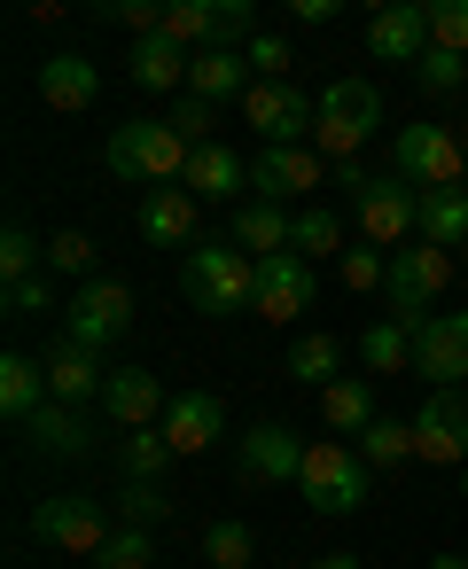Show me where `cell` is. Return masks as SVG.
I'll use <instances>...</instances> for the list:
<instances>
[{
    "mask_svg": "<svg viewBox=\"0 0 468 569\" xmlns=\"http://www.w3.org/2000/svg\"><path fill=\"white\" fill-rule=\"evenodd\" d=\"M165 32L203 56V48L219 40V0H172V9H165Z\"/></svg>",
    "mask_w": 468,
    "mask_h": 569,
    "instance_id": "e575fe53",
    "label": "cell"
},
{
    "mask_svg": "<svg viewBox=\"0 0 468 569\" xmlns=\"http://www.w3.org/2000/svg\"><path fill=\"white\" fill-rule=\"evenodd\" d=\"M157 561V538L141 530V522H118L110 538H102V553H94V569H149Z\"/></svg>",
    "mask_w": 468,
    "mask_h": 569,
    "instance_id": "8d00e7d4",
    "label": "cell"
},
{
    "mask_svg": "<svg viewBox=\"0 0 468 569\" xmlns=\"http://www.w3.org/2000/svg\"><path fill=\"white\" fill-rule=\"evenodd\" d=\"M429 48L468 56V0H429Z\"/></svg>",
    "mask_w": 468,
    "mask_h": 569,
    "instance_id": "f35d334b",
    "label": "cell"
},
{
    "mask_svg": "<svg viewBox=\"0 0 468 569\" xmlns=\"http://www.w3.org/2000/svg\"><path fill=\"white\" fill-rule=\"evenodd\" d=\"M312 569H359V553H320Z\"/></svg>",
    "mask_w": 468,
    "mask_h": 569,
    "instance_id": "c3c4849f",
    "label": "cell"
},
{
    "mask_svg": "<svg viewBox=\"0 0 468 569\" xmlns=\"http://www.w3.org/2000/svg\"><path fill=\"white\" fill-rule=\"evenodd\" d=\"M188 141L165 126V118H126L118 133H110V149H102V164H110V180H149V188H180L188 180Z\"/></svg>",
    "mask_w": 468,
    "mask_h": 569,
    "instance_id": "7a4b0ae2",
    "label": "cell"
},
{
    "mask_svg": "<svg viewBox=\"0 0 468 569\" xmlns=\"http://www.w3.org/2000/svg\"><path fill=\"white\" fill-rule=\"evenodd\" d=\"M48 398L56 390H48V359L40 351H9V359H0V413H9V421H32Z\"/></svg>",
    "mask_w": 468,
    "mask_h": 569,
    "instance_id": "cb8c5ba5",
    "label": "cell"
},
{
    "mask_svg": "<svg viewBox=\"0 0 468 569\" xmlns=\"http://www.w3.org/2000/svg\"><path fill=\"white\" fill-rule=\"evenodd\" d=\"M133 87L141 94H172V87H188V71H196V48H180L172 32H149V40H133Z\"/></svg>",
    "mask_w": 468,
    "mask_h": 569,
    "instance_id": "44dd1931",
    "label": "cell"
},
{
    "mask_svg": "<svg viewBox=\"0 0 468 569\" xmlns=\"http://www.w3.org/2000/svg\"><path fill=\"white\" fill-rule=\"evenodd\" d=\"M289 250H297V258H328V250H343V219L320 211V203H305V211L289 219Z\"/></svg>",
    "mask_w": 468,
    "mask_h": 569,
    "instance_id": "836d02e7",
    "label": "cell"
},
{
    "mask_svg": "<svg viewBox=\"0 0 468 569\" xmlns=\"http://www.w3.org/2000/svg\"><path fill=\"white\" fill-rule=\"evenodd\" d=\"M297 499H305L312 515H328V522L359 515V499H367V460H359L343 437L312 445V452H305V468H297Z\"/></svg>",
    "mask_w": 468,
    "mask_h": 569,
    "instance_id": "277c9868",
    "label": "cell"
},
{
    "mask_svg": "<svg viewBox=\"0 0 468 569\" xmlns=\"http://www.w3.org/2000/svg\"><path fill=\"white\" fill-rule=\"evenodd\" d=\"M351 203H359V242H375V250H390V242L406 250V234L421 227V188H406L398 172H375Z\"/></svg>",
    "mask_w": 468,
    "mask_h": 569,
    "instance_id": "ba28073f",
    "label": "cell"
},
{
    "mask_svg": "<svg viewBox=\"0 0 468 569\" xmlns=\"http://www.w3.org/2000/svg\"><path fill=\"white\" fill-rule=\"evenodd\" d=\"M180 188H188L196 203H227V196H242V188H250V164H242L227 141H211V149H196V157H188V180H180Z\"/></svg>",
    "mask_w": 468,
    "mask_h": 569,
    "instance_id": "d4e9b609",
    "label": "cell"
},
{
    "mask_svg": "<svg viewBox=\"0 0 468 569\" xmlns=\"http://www.w3.org/2000/svg\"><path fill=\"white\" fill-rule=\"evenodd\" d=\"M32 530H40L48 546H63V553H102L110 507H102L94 491H48V499L32 507Z\"/></svg>",
    "mask_w": 468,
    "mask_h": 569,
    "instance_id": "9c48e42d",
    "label": "cell"
},
{
    "mask_svg": "<svg viewBox=\"0 0 468 569\" xmlns=\"http://www.w3.org/2000/svg\"><path fill=\"white\" fill-rule=\"evenodd\" d=\"M343 281H351V289H382V281H390V258H382L375 242H351V250H343Z\"/></svg>",
    "mask_w": 468,
    "mask_h": 569,
    "instance_id": "7bdbcfd3",
    "label": "cell"
},
{
    "mask_svg": "<svg viewBox=\"0 0 468 569\" xmlns=\"http://www.w3.org/2000/svg\"><path fill=\"white\" fill-rule=\"evenodd\" d=\"M48 297H56V289H48V273H32V281H9V312H17V320L48 312Z\"/></svg>",
    "mask_w": 468,
    "mask_h": 569,
    "instance_id": "bcb514c9",
    "label": "cell"
},
{
    "mask_svg": "<svg viewBox=\"0 0 468 569\" xmlns=\"http://www.w3.org/2000/svg\"><path fill=\"white\" fill-rule=\"evenodd\" d=\"M320 289H312V258H297V250H281V258H266L258 266V320H273V328H289L305 305H312Z\"/></svg>",
    "mask_w": 468,
    "mask_h": 569,
    "instance_id": "9a60e30c",
    "label": "cell"
},
{
    "mask_svg": "<svg viewBox=\"0 0 468 569\" xmlns=\"http://www.w3.org/2000/svg\"><path fill=\"white\" fill-rule=\"evenodd\" d=\"M141 242H149V250L196 242V196H188V188H149V203H141Z\"/></svg>",
    "mask_w": 468,
    "mask_h": 569,
    "instance_id": "484cf974",
    "label": "cell"
},
{
    "mask_svg": "<svg viewBox=\"0 0 468 569\" xmlns=\"http://www.w3.org/2000/svg\"><path fill=\"white\" fill-rule=\"evenodd\" d=\"M0 273H9V281L48 273V242H40L32 227H9V234H0Z\"/></svg>",
    "mask_w": 468,
    "mask_h": 569,
    "instance_id": "74e56055",
    "label": "cell"
},
{
    "mask_svg": "<svg viewBox=\"0 0 468 569\" xmlns=\"http://www.w3.org/2000/svg\"><path fill=\"white\" fill-rule=\"evenodd\" d=\"M320 421H328L336 437H367V421H375L367 382H328V390H320Z\"/></svg>",
    "mask_w": 468,
    "mask_h": 569,
    "instance_id": "1f68e13d",
    "label": "cell"
},
{
    "mask_svg": "<svg viewBox=\"0 0 468 569\" xmlns=\"http://www.w3.org/2000/svg\"><path fill=\"white\" fill-rule=\"evenodd\" d=\"M421 242H437V250L468 242V188H437V196H421Z\"/></svg>",
    "mask_w": 468,
    "mask_h": 569,
    "instance_id": "4dcf8cb0",
    "label": "cell"
},
{
    "mask_svg": "<svg viewBox=\"0 0 468 569\" xmlns=\"http://www.w3.org/2000/svg\"><path fill=\"white\" fill-rule=\"evenodd\" d=\"M445 281H452V258H445L437 242H406V250H390V281H382L390 320L414 336V328L429 320V305L445 297Z\"/></svg>",
    "mask_w": 468,
    "mask_h": 569,
    "instance_id": "5b68a950",
    "label": "cell"
},
{
    "mask_svg": "<svg viewBox=\"0 0 468 569\" xmlns=\"http://www.w3.org/2000/svg\"><path fill=\"white\" fill-rule=\"evenodd\" d=\"M48 359V390H56V406H79V413H94L102 406V390H110V367H102V351H87V343H48L40 351Z\"/></svg>",
    "mask_w": 468,
    "mask_h": 569,
    "instance_id": "5bb4252c",
    "label": "cell"
},
{
    "mask_svg": "<svg viewBox=\"0 0 468 569\" xmlns=\"http://www.w3.org/2000/svg\"><path fill=\"white\" fill-rule=\"evenodd\" d=\"M172 460H180V452L165 445V429H126V445H118V476H126V483H157Z\"/></svg>",
    "mask_w": 468,
    "mask_h": 569,
    "instance_id": "f546056e",
    "label": "cell"
},
{
    "mask_svg": "<svg viewBox=\"0 0 468 569\" xmlns=\"http://www.w3.org/2000/svg\"><path fill=\"white\" fill-rule=\"evenodd\" d=\"M180 289L203 320H235L258 305V258H242L235 242H196L188 266H180Z\"/></svg>",
    "mask_w": 468,
    "mask_h": 569,
    "instance_id": "6da1fadb",
    "label": "cell"
},
{
    "mask_svg": "<svg viewBox=\"0 0 468 569\" xmlns=\"http://www.w3.org/2000/svg\"><path fill=\"white\" fill-rule=\"evenodd\" d=\"M250 546H258V538H250L242 522H211V530H203V553H211V569H250Z\"/></svg>",
    "mask_w": 468,
    "mask_h": 569,
    "instance_id": "60d3db41",
    "label": "cell"
},
{
    "mask_svg": "<svg viewBox=\"0 0 468 569\" xmlns=\"http://www.w3.org/2000/svg\"><path fill=\"white\" fill-rule=\"evenodd\" d=\"M359 460H367V476H390V468H406V460H414V421H390V413H375V421H367V437H359Z\"/></svg>",
    "mask_w": 468,
    "mask_h": 569,
    "instance_id": "83f0119b",
    "label": "cell"
},
{
    "mask_svg": "<svg viewBox=\"0 0 468 569\" xmlns=\"http://www.w3.org/2000/svg\"><path fill=\"white\" fill-rule=\"evenodd\" d=\"M165 515H172V499H165L157 483H126V522L149 530V522H165Z\"/></svg>",
    "mask_w": 468,
    "mask_h": 569,
    "instance_id": "f6af8a7d",
    "label": "cell"
},
{
    "mask_svg": "<svg viewBox=\"0 0 468 569\" xmlns=\"http://www.w3.org/2000/svg\"><path fill=\"white\" fill-rule=\"evenodd\" d=\"M359 367H367V375H398V367H414V336H406L398 320H375V328L359 336Z\"/></svg>",
    "mask_w": 468,
    "mask_h": 569,
    "instance_id": "d6a6232c",
    "label": "cell"
},
{
    "mask_svg": "<svg viewBox=\"0 0 468 569\" xmlns=\"http://www.w3.org/2000/svg\"><path fill=\"white\" fill-rule=\"evenodd\" d=\"M375 126H382V94H375L367 79H336V87L312 102V149L336 157V164H351Z\"/></svg>",
    "mask_w": 468,
    "mask_h": 569,
    "instance_id": "3957f363",
    "label": "cell"
},
{
    "mask_svg": "<svg viewBox=\"0 0 468 569\" xmlns=\"http://www.w3.org/2000/svg\"><path fill=\"white\" fill-rule=\"evenodd\" d=\"M250 87H258V71H250V56H242V48H203V56H196V71H188V94H196V102H211V110H219V102H242Z\"/></svg>",
    "mask_w": 468,
    "mask_h": 569,
    "instance_id": "7402d4cb",
    "label": "cell"
},
{
    "mask_svg": "<svg viewBox=\"0 0 468 569\" xmlns=\"http://www.w3.org/2000/svg\"><path fill=\"white\" fill-rule=\"evenodd\" d=\"M126 328H133V281H118V273H94L87 289H71V305H63V336H71V343H87V351H110Z\"/></svg>",
    "mask_w": 468,
    "mask_h": 569,
    "instance_id": "52a82bcc",
    "label": "cell"
},
{
    "mask_svg": "<svg viewBox=\"0 0 468 569\" xmlns=\"http://www.w3.org/2000/svg\"><path fill=\"white\" fill-rule=\"evenodd\" d=\"M48 273H63V281H94V234H79V227H63V234H48Z\"/></svg>",
    "mask_w": 468,
    "mask_h": 569,
    "instance_id": "d590c367",
    "label": "cell"
},
{
    "mask_svg": "<svg viewBox=\"0 0 468 569\" xmlns=\"http://www.w3.org/2000/svg\"><path fill=\"white\" fill-rule=\"evenodd\" d=\"M157 429H165L172 452H211V445L227 437V398H219V390H180Z\"/></svg>",
    "mask_w": 468,
    "mask_h": 569,
    "instance_id": "e0dca14e",
    "label": "cell"
},
{
    "mask_svg": "<svg viewBox=\"0 0 468 569\" xmlns=\"http://www.w3.org/2000/svg\"><path fill=\"white\" fill-rule=\"evenodd\" d=\"M367 56L375 63H421L429 56V9L421 0H390L367 17Z\"/></svg>",
    "mask_w": 468,
    "mask_h": 569,
    "instance_id": "2e32d148",
    "label": "cell"
},
{
    "mask_svg": "<svg viewBox=\"0 0 468 569\" xmlns=\"http://www.w3.org/2000/svg\"><path fill=\"white\" fill-rule=\"evenodd\" d=\"M320 172H328L320 149H258V157H250V203H289V196H305Z\"/></svg>",
    "mask_w": 468,
    "mask_h": 569,
    "instance_id": "ac0fdd59",
    "label": "cell"
},
{
    "mask_svg": "<svg viewBox=\"0 0 468 569\" xmlns=\"http://www.w3.org/2000/svg\"><path fill=\"white\" fill-rule=\"evenodd\" d=\"M390 172H398L406 188H421V196H437V188H468V157H460V141H452L445 126H429V118H414V126L390 141Z\"/></svg>",
    "mask_w": 468,
    "mask_h": 569,
    "instance_id": "8992f818",
    "label": "cell"
},
{
    "mask_svg": "<svg viewBox=\"0 0 468 569\" xmlns=\"http://www.w3.org/2000/svg\"><path fill=\"white\" fill-rule=\"evenodd\" d=\"M336 367H343V343H336V336H320V328H312V336H297V343H289V382L328 390V382H343Z\"/></svg>",
    "mask_w": 468,
    "mask_h": 569,
    "instance_id": "f1b7e54d",
    "label": "cell"
},
{
    "mask_svg": "<svg viewBox=\"0 0 468 569\" xmlns=\"http://www.w3.org/2000/svg\"><path fill=\"white\" fill-rule=\"evenodd\" d=\"M414 460L468 468V390H429L414 413Z\"/></svg>",
    "mask_w": 468,
    "mask_h": 569,
    "instance_id": "8fae6325",
    "label": "cell"
},
{
    "mask_svg": "<svg viewBox=\"0 0 468 569\" xmlns=\"http://www.w3.org/2000/svg\"><path fill=\"white\" fill-rule=\"evenodd\" d=\"M165 126H172L188 149H211V102H196V94H188V102H172V118H165Z\"/></svg>",
    "mask_w": 468,
    "mask_h": 569,
    "instance_id": "ee69618b",
    "label": "cell"
},
{
    "mask_svg": "<svg viewBox=\"0 0 468 569\" xmlns=\"http://www.w3.org/2000/svg\"><path fill=\"white\" fill-rule=\"evenodd\" d=\"M110 17H118L126 32H141V40H149V32H165V9H157V0H118Z\"/></svg>",
    "mask_w": 468,
    "mask_h": 569,
    "instance_id": "7dc6e473",
    "label": "cell"
},
{
    "mask_svg": "<svg viewBox=\"0 0 468 569\" xmlns=\"http://www.w3.org/2000/svg\"><path fill=\"white\" fill-rule=\"evenodd\" d=\"M414 375L429 390H460L468 382V312H429L414 328Z\"/></svg>",
    "mask_w": 468,
    "mask_h": 569,
    "instance_id": "7c38bea8",
    "label": "cell"
},
{
    "mask_svg": "<svg viewBox=\"0 0 468 569\" xmlns=\"http://www.w3.org/2000/svg\"><path fill=\"white\" fill-rule=\"evenodd\" d=\"M242 118H250V133H258L266 149H305V141H312V102H305L289 79H258V87L242 94Z\"/></svg>",
    "mask_w": 468,
    "mask_h": 569,
    "instance_id": "30bf717a",
    "label": "cell"
},
{
    "mask_svg": "<svg viewBox=\"0 0 468 569\" xmlns=\"http://www.w3.org/2000/svg\"><path fill=\"white\" fill-rule=\"evenodd\" d=\"M429 569H468V553H429Z\"/></svg>",
    "mask_w": 468,
    "mask_h": 569,
    "instance_id": "681fc988",
    "label": "cell"
},
{
    "mask_svg": "<svg viewBox=\"0 0 468 569\" xmlns=\"http://www.w3.org/2000/svg\"><path fill=\"white\" fill-rule=\"evenodd\" d=\"M102 413H110L118 429H157V421H165V382H157L149 367H110Z\"/></svg>",
    "mask_w": 468,
    "mask_h": 569,
    "instance_id": "ffe728a7",
    "label": "cell"
},
{
    "mask_svg": "<svg viewBox=\"0 0 468 569\" xmlns=\"http://www.w3.org/2000/svg\"><path fill=\"white\" fill-rule=\"evenodd\" d=\"M227 242H235L242 258H258V266H266V258H281V250H289V211H281V203H242Z\"/></svg>",
    "mask_w": 468,
    "mask_h": 569,
    "instance_id": "4316f807",
    "label": "cell"
},
{
    "mask_svg": "<svg viewBox=\"0 0 468 569\" xmlns=\"http://www.w3.org/2000/svg\"><path fill=\"white\" fill-rule=\"evenodd\" d=\"M40 102H48V110H87V102H102L94 56H87V48H56V56L40 63Z\"/></svg>",
    "mask_w": 468,
    "mask_h": 569,
    "instance_id": "d6986e66",
    "label": "cell"
},
{
    "mask_svg": "<svg viewBox=\"0 0 468 569\" xmlns=\"http://www.w3.org/2000/svg\"><path fill=\"white\" fill-rule=\"evenodd\" d=\"M305 452H312V445H297L289 421H250L242 445H235V476H242V483H297Z\"/></svg>",
    "mask_w": 468,
    "mask_h": 569,
    "instance_id": "4fadbf2b",
    "label": "cell"
},
{
    "mask_svg": "<svg viewBox=\"0 0 468 569\" xmlns=\"http://www.w3.org/2000/svg\"><path fill=\"white\" fill-rule=\"evenodd\" d=\"M414 79H421V94H460V87H468V56H445V48H429V56L414 63Z\"/></svg>",
    "mask_w": 468,
    "mask_h": 569,
    "instance_id": "ab89813d",
    "label": "cell"
},
{
    "mask_svg": "<svg viewBox=\"0 0 468 569\" xmlns=\"http://www.w3.org/2000/svg\"><path fill=\"white\" fill-rule=\"evenodd\" d=\"M460 499H468V468H460Z\"/></svg>",
    "mask_w": 468,
    "mask_h": 569,
    "instance_id": "f907efd6",
    "label": "cell"
},
{
    "mask_svg": "<svg viewBox=\"0 0 468 569\" xmlns=\"http://www.w3.org/2000/svg\"><path fill=\"white\" fill-rule=\"evenodd\" d=\"M242 56H250V71H258V79H289V63H297V48H289V40H273V32H250V48H242Z\"/></svg>",
    "mask_w": 468,
    "mask_h": 569,
    "instance_id": "b9f144b4",
    "label": "cell"
},
{
    "mask_svg": "<svg viewBox=\"0 0 468 569\" xmlns=\"http://www.w3.org/2000/svg\"><path fill=\"white\" fill-rule=\"evenodd\" d=\"M24 437H32L48 460H87V452H94V421H87L79 406H56V398L24 421Z\"/></svg>",
    "mask_w": 468,
    "mask_h": 569,
    "instance_id": "603a6c76",
    "label": "cell"
}]
</instances>
